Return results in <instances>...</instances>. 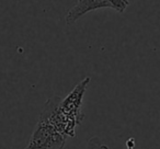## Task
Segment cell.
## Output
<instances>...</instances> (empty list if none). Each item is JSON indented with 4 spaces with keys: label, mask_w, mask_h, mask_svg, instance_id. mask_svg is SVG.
Wrapping results in <instances>:
<instances>
[{
    "label": "cell",
    "mask_w": 160,
    "mask_h": 149,
    "mask_svg": "<svg viewBox=\"0 0 160 149\" xmlns=\"http://www.w3.org/2000/svg\"><path fill=\"white\" fill-rule=\"evenodd\" d=\"M67 136L38 121L25 149H62Z\"/></svg>",
    "instance_id": "obj_2"
},
{
    "label": "cell",
    "mask_w": 160,
    "mask_h": 149,
    "mask_svg": "<svg viewBox=\"0 0 160 149\" xmlns=\"http://www.w3.org/2000/svg\"><path fill=\"white\" fill-rule=\"evenodd\" d=\"M90 80H91L90 77H86L82 81H80L73 88L72 91L66 98L62 99V102H60L62 109L68 115L75 118L79 124L82 122L83 116H85V114L82 112V99L86 93V90H87L88 86L90 83Z\"/></svg>",
    "instance_id": "obj_3"
},
{
    "label": "cell",
    "mask_w": 160,
    "mask_h": 149,
    "mask_svg": "<svg viewBox=\"0 0 160 149\" xmlns=\"http://www.w3.org/2000/svg\"><path fill=\"white\" fill-rule=\"evenodd\" d=\"M110 5H111V8L114 9L115 11L120 12H124L126 10V8L129 6V1L128 0H109Z\"/></svg>",
    "instance_id": "obj_6"
},
{
    "label": "cell",
    "mask_w": 160,
    "mask_h": 149,
    "mask_svg": "<svg viewBox=\"0 0 160 149\" xmlns=\"http://www.w3.org/2000/svg\"><path fill=\"white\" fill-rule=\"evenodd\" d=\"M103 8H111L109 0H78L77 3L67 12L66 23L68 25L72 24L88 12Z\"/></svg>",
    "instance_id": "obj_4"
},
{
    "label": "cell",
    "mask_w": 160,
    "mask_h": 149,
    "mask_svg": "<svg viewBox=\"0 0 160 149\" xmlns=\"http://www.w3.org/2000/svg\"><path fill=\"white\" fill-rule=\"evenodd\" d=\"M62 98L53 97L46 101L38 121L51 125L59 133L66 135L67 137H75L76 127L79 123L66 113L60 107Z\"/></svg>",
    "instance_id": "obj_1"
},
{
    "label": "cell",
    "mask_w": 160,
    "mask_h": 149,
    "mask_svg": "<svg viewBox=\"0 0 160 149\" xmlns=\"http://www.w3.org/2000/svg\"><path fill=\"white\" fill-rule=\"evenodd\" d=\"M87 149H111L97 136L91 137L87 142Z\"/></svg>",
    "instance_id": "obj_5"
}]
</instances>
